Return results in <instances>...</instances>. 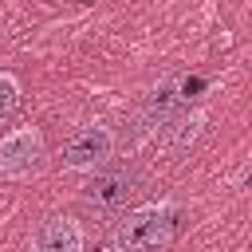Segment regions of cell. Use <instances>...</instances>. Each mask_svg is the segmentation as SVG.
<instances>
[{
	"mask_svg": "<svg viewBox=\"0 0 252 252\" xmlns=\"http://www.w3.org/2000/svg\"><path fill=\"white\" fill-rule=\"evenodd\" d=\"M177 236V209L158 201L126 213L110 232V252H165Z\"/></svg>",
	"mask_w": 252,
	"mask_h": 252,
	"instance_id": "obj_1",
	"label": "cell"
},
{
	"mask_svg": "<svg viewBox=\"0 0 252 252\" xmlns=\"http://www.w3.org/2000/svg\"><path fill=\"white\" fill-rule=\"evenodd\" d=\"M43 161H47V146H43L39 126H20L0 138V177L8 181L32 177L43 169Z\"/></svg>",
	"mask_w": 252,
	"mask_h": 252,
	"instance_id": "obj_2",
	"label": "cell"
},
{
	"mask_svg": "<svg viewBox=\"0 0 252 252\" xmlns=\"http://www.w3.org/2000/svg\"><path fill=\"white\" fill-rule=\"evenodd\" d=\"M110 158H114V130L102 126V122L79 126V130L63 142V150H59V165H63V169H75V173L98 169V165H106Z\"/></svg>",
	"mask_w": 252,
	"mask_h": 252,
	"instance_id": "obj_3",
	"label": "cell"
},
{
	"mask_svg": "<svg viewBox=\"0 0 252 252\" xmlns=\"http://www.w3.org/2000/svg\"><path fill=\"white\" fill-rule=\"evenodd\" d=\"M142 185V173L134 165H114V169H98L87 185H83V201L94 209H122Z\"/></svg>",
	"mask_w": 252,
	"mask_h": 252,
	"instance_id": "obj_4",
	"label": "cell"
},
{
	"mask_svg": "<svg viewBox=\"0 0 252 252\" xmlns=\"http://www.w3.org/2000/svg\"><path fill=\"white\" fill-rule=\"evenodd\" d=\"M32 252H83L79 220L75 217H47L32 236Z\"/></svg>",
	"mask_w": 252,
	"mask_h": 252,
	"instance_id": "obj_5",
	"label": "cell"
},
{
	"mask_svg": "<svg viewBox=\"0 0 252 252\" xmlns=\"http://www.w3.org/2000/svg\"><path fill=\"white\" fill-rule=\"evenodd\" d=\"M16 106H20V79L12 71H0V122L12 118Z\"/></svg>",
	"mask_w": 252,
	"mask_h": 252,
	"instance_id": "obj_6",
	"label": "cell"
}]
</instances>
